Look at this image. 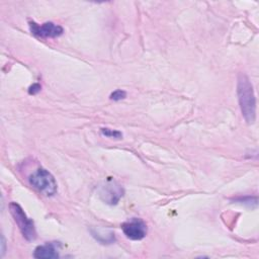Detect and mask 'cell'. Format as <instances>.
I'll use <instances>...</instances> for the list:
<instances>
[{
  "label": "cell",
  "instance_id": "obj_1",
  "mask_svg": "<svg viewBox=\"0 0 259 259\" xmlns=\"http://www.w3.org/2000/svg\"><path fill=\"white\" fill-rule=\"evenodd\" d=\"M237 94L242 115L248 123H253L256 118V98L253 85L244 73H240L238 76Z\"/></svg>",
  "mask_w": 259,
  "mask_h": 259
},
{
  "label": "cell",
  "instance_id": "obj_3",
  "mask_svg": "<svg viewBox=\"0 0 259 259\" xmlns=\"http://www.w3.org/2000/svg\"><path fill=\"white\" fill-rule=\"evenodd\" d=\"M10 212L14 219V222L17 224L22 236L27 241H33L36 238V231L33 224V221L29 219L22 207L16 202L9 203Z\"/></svg>",
  "mask_w": 259,
  "mask_h": 259
},
{
  "label": "cell",
  "instance_id": "obj_12",
  "mask_svg": "<svg viewBox=\"0 0 259 259\" xmlns=\"http://www.w3.org/2000/svg\"><path fill=\"white\" fill-rule=\"evenodd\" d=\"M5 250H6L5 238H4V236L2 235V236H1V257H3V255H4V253H5Z\"/></svg>",
  "mask_w": 259,
  "mask_h": 259
},
{
  "label": "cell",
  "instance_id": "obj_2",
  "mask_svg": "<svg viewBox=\"0 0 259 259\" xmlns=\"http://www.w3.org/2000/svg\"><path fill=\"white\" fill-rule=\"evenodd\" d=\"M29 184L39 192L47 196L54 195L58 190V185L55 177L45 168L36 169L28 177Z\"/></svg>",
  "mask_w": 259,
  "mask_h": 259
},
{
  "label": "cell",
  "instance_id": "obj_11",
  "mask_svg": "<svg viewBox=\"0 0 259 259\" xmlns=\"http://www.w3.org/2000/svg\"><path fill=\"white\" fill-rule=\"evenodd\" d=\"M40 89H41L40 84L34 83V84H32L31 86H29V88H28V93H29L30 95H35V94H37V93L40 91Z\"/></svg>",
  "mask_w": 259,
  "mask_h": 259
},
{
  "label": "cell",
  "instance_id": "obj_4",
  "mask_svg": "<svg viewBox=\"0 0 259 259\" xmlns=\"http://www.w3.org/2000/svg\"><path fill=\"white\" fill-rule=\"evenodd\" d=\"M100 198L107 204L114 205L123 195L122 187L112 179H107L98 188Z\"/></svg>",
  "mask_w": 259,
  "mask_h": 259
},
{
  "label": "cell",
  "instance_id": "obj_5",
  "mask_svg": "<svg viewBox=\"0 0 259 259\" xmlns=\"http://www.w3.org/2000/svg\"><path fill=\"white\" fill-rule=\"evenodd\" d=\"M121 230L130 240H142L147 235V226L141 219L134 218L121 225Z\"/></svg>",
  "mask_w": 259,
  "mask_h": 259
},
{
  "label": "cell",
  "instance_id": "obj_7",
  "mask_svg": "<svg viewBox=\"0 0 259 259\" xmlns=\"http://www.w3.org/2000/svg\"><path fill=\"white\" fill-rule=\"evenodd\" d=\"M33 257L37 259H54L59 257L58 249L55 243H47L45 245L37 246L34 249Z\"/></svg>",
  "mask_w": 259,
  "mask_h": 259
},
{
  "label": "cell",
  "instance_id": "obj_9",
  "mask_svg": "<svg viewBox=\"0 0 259 259\" xmlns=\"http://www.w3.org/2000/svg\"><path fill=\"white\" fill-rule=\"evenodd\" d=\"M235 201L243 203V204H247L249 206H256L257 205V197H251V196H245V197H238L235 199Z\"/></svg>",
  "mask_w": 259,
  "mask_h": 259
},
{
  "label": "cell",
  "instance_id": "obj_10",
  "mask_svg": "<svg viewBox=\"0 0 259 259\" xmlns=\"http://www.w3.org/2000/svg\"><path fill=\"white\" fill-rule=\"evenodd\" d=\"M126 97V92L121 90V89H117L115 91H113L111 94H110V99L113 100V101H118V100H121V99H124Z\"/></svg>",
  "mask_w": 259,
  "mask_h": 259
},
{
  "label": "cell",
  "instance_id": "obj_8",
  "mask_svg": "<svg viewBox=\"0 0 259 259\" xmlns=\"http://www.w3.org/2000/svg\"><path fill=\"white\" fill-rule=\"evenodd\" d=\"M101 134L107 138H113V139H121L122 138V134L119 131L110 130L107 127L101 128Z\"/></svg>",
  "mask_w": 259,
  "mask_h": 259
},
{
  "label": "cell",
  "instance_id": "obj_6",
  "mask_svg": "<svg viewBox=\"0 0 259 259\" xmlns=\"http://www.w3.org/2000/svg\"><path fill=\"white\" fill-rule=\"evenodd\" d=\"M29 29L31 33L37 37H57L63 34L64 29L61 25L53 22H45L40 25L34 21H29Z\"/></svg>",
  "mask_w": 259,
  "mask_h": 259
}]
</instances>
